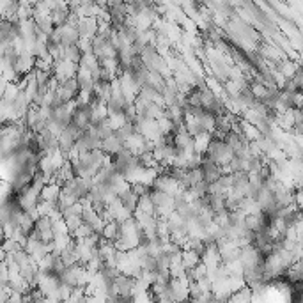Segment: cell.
<instances>
[{"instance_id": "6da1fadb", "label": "cell", "mask_w": 303, "mask_h": 303, "mask_svg": "<svg viewBox=\"0 0 303 303\" xmlns=\"http://www.w3.org/2000/svg\"><path fill=\"white\" fill-rule=\"evenodd\" d=\"M101 151L105 152L106 156H115L119 151H122V142L115 137V135H112V137H108V139H105L103 142H101Z\"/></svg>"}, {"instance_id": "7a4b0ae2", "label": "cell", "mask_w": 303, "mask_h": 303, "mask_svg": "<svg viewBox=\"0 0 303 303\" xmlns=\"http://www.w3.org/2000/svg\"><path fill=\"white\" fill-rule=\"evenodd\" d=\"M181 264L185 269H194L197 264H201V255L192 250H185L181 252Z\"/></svg>"}, {"instance_id": "3957f363", "label": "cell", "mask_w": 303, "mask_h": 303, "mask_svg": "<svg viewBox=\"0 0 303 303\" xmlns=\"http://www.w3.org/2000/svg\"><path fill=\"white\" fill-rule=\"evenodd\" d=\"M94 130H96V135H98V139L103 142L105 139H108V137H112L114 135V130H112V126H110V122L108 119L106 121H103L101 124H98V126H94Z\"/></svg>"}]
</instances>
